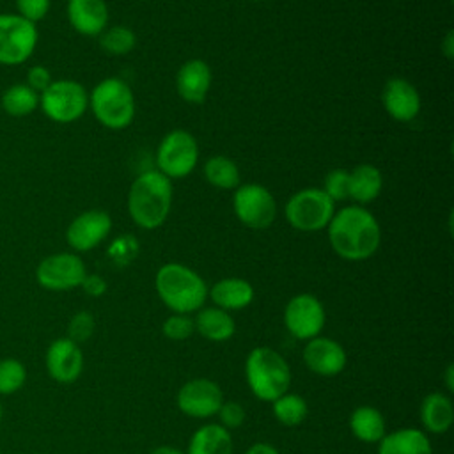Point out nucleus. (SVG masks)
I'll return each mask as SVG.
<instances>
[{"label": "nucleus", "mask_w": 454, "mask_h": 454, "mask_svg": "<svg viewBox=\"0 0 454 454\" xmlns=\"http://www.w3.org/2000/svg\"><path fill=\"white\" fill-rule=\"evenodd\" d=\"M326 231L332 250L346 261H365L376 254L381 243V227L376 216L358 204L335 211Z\"/></svg>", "instance_id": "1"}, {"label": "nucleus", "mask_w": 454, "mask_h": 454, "mask_svg": "<svg viewBox=\"0 0 454 454\" xmlns=\"http://www.w3.org/2000/svg\"><path fill=\"white\" fill-rule=\"evenodd\" d=\"M172 207V181L160 170H145L135 177L128 192V213L142 229H158Z\"/></svg>", "instance_id": "2"}, {"label": "nucleus", "mask_w": 454, "mask_h": 454, "mask_svg": "<svg viewBox=\"0 0 454 454\" xmlns=\"http://www.w3.org/2000/svg\"><path fill=\"white\" fill-rule=\"evenodd\" d=\"M154 287L165 307L176 314L197 312L207 300L204 278L181 262L160 266L154 277Z\"/></svg>", "instance_id": "3"}, {"label": "nucleus", "mask_w": 454, "mask_h": 454, "mask_svg": "<svg viewBox=\"0 0 454 454\" xmlns=\"http://www.w3.org/2000/svg\"><path fill=\"white\" fill-rule=\"evenodd\" d=\"M245 378L250 392L259 401L271 403L289 392L291 369L278 351L268 346H257L245 360Z\"/></svg>", "instance_id": "4"}, {"label": "nucleus", "mask_w": 454, "mask_h": 454, "mask_svg": "<svg viewBox=\"0 0 454 454\" xmlns=\"http://www.w3.org/2000/svg\"><path fill=\"white\" fill-rule=\"evenodd\" d=\"M89 108L101 126L122 129L128 128L135 117V98L124 80L108 76L89 92Z\"/></svg>", "instance_id": "5"}, {"label": "nucleus", "mask_w": 454, "mask_h": 454, "mask_svg": "<svg viewBox=\"0 0 454 454\" xmlns=\"http://www.w3.org/2000/svg\"><path fill=\"white\" fill-rule=\"evenodd\" d=\"M335 213V202L321 188H303L289 197L284 207L287 223L300 232L326 229Z\"/></svg>", "instance_id": "6"}, {"label": "nucleus", "mask_w": 454, "mask_h": 454, "mask_svg": "<svg viewBox=\"0 0 454 454\" xmlns=\"http://www.w3.org/2000/svg\"><path fill=\"white\" fill-rule=\"evenodd\" d=\"M39 108L50 121L57 124H71L89 108V92L76 80H53L39 94Z\"/></svg>", "instance_id": "7"}, {"label": "nucleus", "mask_w": 454, "mask_h": 454, "mask_svg": "<svg viewBox=\"0 0 454 454\" xmlns=\"http://www.w3.org/2000/svg\"><path fill=\"white\" fill-rule=\"evenodd\" d=\"M197 163L199 144L190 131L172 129L161 138L156 149V170H160L170 181L190 176Z\"/></svg>", "instance_id": "8"}, {"label": "nucleus", "mask_w": 454, "mask_h": 454, "mask_svg": "<svg viewBox=\"0 0 454 454\" xmlns=\"http://www.w3.org/2000/svg\"><path fill=\"white\" fill-rule=\"evenodd\" d=\"M39 41L35 23L16 12H0V64L20 66L27 62Z\"/></svg>", "instance_id": "9"}, {"label": "nucleus", "mask_w": 454, "mask_h": 454, "mask_svg": "<svg viewBox=\"0 0 454 454\" xmlns=\"http://www.w3.org/2000/svg\"><path fill=\"white\" fill-rule=\"evenodd\" d=\"M232 209L236 218L250 229H266L277 216L275 197L257 183H245L234 190Z\"/></svg>", "instance_id": "10"}, {"label": "nucleus", "mask_w": 454, "mask_h": 454, "mask_svg": "<svg viewBox=\"0 0 454 454\" xmlns=\"http://www.w3.org/2000/svg\"><path fill=\"white\" fill-rule=\"evenodd\" d=\"M85 275V262L74 252L50 254L35 268L37 284L48 291L76 289L82 286Z\"/></svg>", "instance_id": "11"}, {"label": "nucleus", "mask_w": 454, "mask_h": 454, "mask_svg": "<svg viewBox=\"0 0 454 454\" xmlns=\"http://www.w3.org/2000/svg\"><path fill=\"white\" fill-rule=\"evenodd\" d=\"M326 323V312L319 298L310 293L294 294L284 309V325L298 340L317 337Z\"/></svg>", "instance_id": "12"}, {"label": "nucleus", "mask_w": 454, "mask_h": 454, "mask_svg": "<svg viewBox=\"0 0 454 454\" xmlns=\"http://www.w3.org/2000/svg\"><path fill=\"white\" fill-rule=\"evenodd\" d=\"M223 401L220 385L209 378H193L186 381L176 397L179 411L192 419H209L216 415Z\"/></svg>", "instance_id": "13"}, {"label": "nucleus", "mask_w": 454, "mask_h": 454, "mask_svg": "<svg viewBox=\"0 0 454 454\" xmlns=\"http://www.w3.org/2000/svg\"><path fill=\"white\" fill-rule=\"evenodd\" d=\"M112 231V218L106 211L87 209L74 216L66 229V241L74 252H89L103 243Z\"/></svg>", "instance_id": "14"}, {"label": "nucleus", "mask_w": 454, "mask_h": 454, "mask_svg": "<svg viewBox=\"0 0 454 454\" xmlns=\"http://www.w3.org/2000/svg\"><path fill=\"white\" fill-rule=\"evenodd\" d=\"M44 364L51 380L69 385L76 381L83 371L82 348L67 337H59L48 346Z\"/></svg>", "instance_id": "15"}, {"label": "nucleus", "mask_w": 454, "mask_h": 454, "mask_svg": "<svg viewBox=\"0 0 454 454\" xmlns=\"http://www.w3.org/2000/svg\"><path fill=\"white\" fill-rule=\"evenodd\" d=\"M348 362L346 349L332 337H314L305 342L303 364L317 376H337L344 371Z\"/></svg>", "instance_id": "16"}, {"label": "nucleus", "mask_w": 454, "mask_h": 454, "mask_svg": "<svg viewBox=\"0 0 454 454\" xmlns=\"http://www.w3.org/2000/svg\"><path fill=\"white\" fill-rule=\"evenodd\" d=\"M381 103L385 112L397 122H410L420 112V94L417 87L401 76H392L385 82L381 90Z\"/></svg>", "instance_id": "17"}, {"label": "nucleus", "mask_w": 454, "mask_h": 454, "mask_svg": "<svg viewBox=\"0 0 454 454\" xmlns=\"http://www.w3.org/2000/svg\"><path fill=\"white\" fill-rule=\"evenodd\" d=\"M66 16L74 32L98 37L108 27V5L105 0H67Z\"/></svg>", "instance_id": "18"}, {"label": "nucleus", "mask_w": 454, "mask_h": 454, "mask_svg": "<svg viewBox=\"0 0 454 454\" xmlns=\"http://www.w3.org/2000/svg\"><path fill=\"white\" fill-rule=\"evenodd\" d=\"M213 83V73L206 60L190 59L177 69L176 90L186 103L199 105L206 99Z\"/></svg>", "instance_id": "19"}, {"label": "nucleus", "mask_w": 454, "mask_h": 454, "mask_svg": "<svg viewBox=\"0 0 454 454\" xmlns=\"http://www.w3.org/2000/svg\"><path fill=\"white\" fill-rule=\"evenodd\" d=\"M254 286L239 277L220 278L211 287H207V298H211L213 305L227 312L248 307L254 301Z\"/></svg>", "instance_id": "20"}, {"label": "nucleus", "mask_w": 454, "mask_h": 454, "mask_svg": "<svg viewBox=\"0 0 454 454\" xmlns=\"http://www.w3.org/2000/svg\"><path fill=\"white\" fill-rule=\"evenodd\" d=\"M378 454H433V445L424 429L401 427L378 442Z\"/></svg>", "instance_id": "21"}, {"label": "nucleus", "mask_w": 454, "mask_h": 454, "mask_svg": "<svg viewBox=\"0 0 454 454\" xmlns=\"http://www.w3.org/2000/svg\"><path fill=\"white\" fill-rule=\"evenodd\" d=\"M420 424L424 431L442 434L450 429L454 422V406L449 394L443 392H431L427 394L419 410Z\"/></svg>", "instance_id": "22"}, {"label": "nucleus", "mask_w": 454, "mask_h": 454, "mask_svg": "<svg viewBox=\"0 0 454 454\" xmlns=\"http://www.w3.org/2000/svg\"><path fill=\"white\" fill-rule=\"evenodd\" d=\"M383 190L381 170L372 163H360L349 170L348 177V199L358 206L369 204L380 197Z\"/></svg>", "instance_id": "23"}, {"label": "nucleus", "mask_w": 454, "mask_h": 454, "mask_svg": "<svg viewBox=\"0 0 454 454\" xmlns=\"http://www.w3.org/2000/svg\"><path fill=\"white\" fill-rule=\"evenodd\" d=\"M195 332L211 342H225L236 333V323L231 312L220 307H202L193 317Z\"/></svg>", "instance_id": "24"}, {"label": "nucleus", "mask_w": 454, "mask_h": 454, "mask_svg": "<svg viewBox=\"0 0 454 454\" xmlns=\"http://www.w3.org/2000/svg\"><path fill=\"white\" fill-rule=\"evenodd\" d=\"M349 429L356 440L364 443H378L387 433V422L378 408L362 404L351 411Z\"/></svg>", "instance_id": "25"}, {"label": "nucleus", "mask_w": 454, "mask_h": 454, "mask_svg": "<svg viewBox=\"0 0 454 454\" xmlns=\"http://www.w3.org/2000/svg\"><path fill=\"white\" fill-rule=\"evenodd\" d=\"M186 454H232V438L220 424H204L190 438Z\"/></svg>", "instance_id": "26"}, {"label": "nucleus", "mask_w": 454, "mask_h": 454, "mask_svg": "<svg viewBox=\"0 0 454 454\" xmlns=\"http://www.w3.org/2000/svg\"><path fill=\"white\" fill-rule=\"evenodd\" d=\"M204 177L206 181L220 190H236L241 184V174L236 161L229 156L218 154L211 156L204 163Z\"/></svg>", "instance_id": "27"}, {"label": "nucleus", "mask_w": 454, "mask_h": 454, "mask_svg": "<svg viewBox=\"0 0 454 454\" xmlns=\"http://www.w3.org/2000/svg\"><path fill=\"white\" fill-rule=\"evenodd\" d=\"M0 106L12 117L30 115L35 108H39V92L27 83H12L2 92Z\"/></svg>", "instance_id": "28"}, {"label": "nucleus", "mask_w": 454, "mask_h": 454, "mask_svg": "<svg viewBox=\"0 0 454 454\" xmlns=\"http://www.w3.org/2000/svg\"><path fill=\"white\" fill-rule=\"evenodd\" d=\"M273 417L286 427L300 426L309 413V404L300 394L286 392L275 401H271Z\"/></svg>", "instance_id": "29"}, {"label": "nucleus", "mask_w": 454, "mask_h": 454, "mask_svg": "<svg viewBox=\"0 0 454 454\" xmlns=\"http://www.w3.org/2000/svg\"><path fill=\"white\" fill-rule=\"evenodd\" d=\"M98 37H99V44H101L103 51L108 55H115V57L129 53L137 44L135 32L124 25L106 27Z\"/></svg>", "instance_id": "30"}, {"label": "nucleus", "mask_w": 454, "mask_h": 454, "mask_svg": "<svg viewBox=\"0 0 454 454\" xmlns=\"http://www.w3.org/2000/svg\"><path fill=\"white\" fill-rule=\"evenodd\" d=\"M27 381V369L18 358L0 360V395L18 392Z\"/></svg>", "instance_id": "31"}, {"label": "nucleus", "mask_w": 454, "mask_h": 454, "mask_svg": "<svg viewBox=\"0 0 454 454\" xmlns=\"http://www.w3.org/2000/svg\"><path fill=\"white\" fill-rule=\"evenodd\" d=\"M161 332L168 340H186L193 335L195 332V325H193V317H190V314H170L163 325H161Z\"/></svg>", "instance_id": "32"}, {"label": "nucleus", "mask_w": 454, "mask_h": 454, "mask_svg": "<svg viewBox=\"0 0 454 454\" xmlns=\"http://www.w3.org/2000/svg\"><path fill=\"white\" fill-rule=\"evenodd\" d=\"M106 254L117 264H129L138 254V241H137V238H133L129 234L117 236L110 243Z\"/></svg>", "instance_id": "33"}, {"label": "nucleus", "mask_w": 454, "mask_h": 454, "mask_svg": "<svg viewBox=\"0 0 454 454\" xmlns=\"http://www.w3.org/2000/svg\"><path fill=\"white\" fill-rule=\"evenodd\" d=\"M94 328H96L94 316L87 310H80L69 319L67 339H71L76 344H82L90 339V335L94 333Z\"/></svg>", "instance_id": "34"}, {"label": "nucleus", "mask_w": 454, "mask_h": 454, "mask_svg": "<svg viewBox=\"0 0 454 454\" xmlns=\"http://www.w3.org/2000/svg\"><path fill=\"white\" fill-rule=\"evenodd\" d=\"M348 177H349V170L346 168H333L325 176L323 181V192L333 200H344L348 199Z\"/></svg>", "instance_id": "35"}, {"label": "nucleus", "mask_w": 454, "mask_h": 454, "mask_svg": "<svg viewBox=\"0 0 454 454\" xmlns=\"http://www.w3.org/2000/svg\"><path fill=\"white\" fill-rule=\"evenodd\" d=\"M14 5H16V14H20L21 18L32 23H37L44 20L46 14L50 12L51 0H14Z\"/></svg>", "instance_id": "36"}, {"label": "nucleus", "mask_w": 454, "mask_h": 454, "mask_svg": "<svg viewBox=\"0 0 454 454\" xmlns=\"http://www.w3.org/2000/svg\"><path fill=\"white\" fill-rule=\"evenodd\" d=\"M216 415L220 419V426L227 431L236 429L245 422V408L236 401H223Z\"/></svg>", "instance_id": "37"}, {"label": "nucleus", "mask_w": 454, "mask_h": 454, "mask_svg": "<svg viewBox=\"0 0 454 454\" xmlns=\"http://www.w3.org/2000/svg\"><path fill=\"white\" fill-rule=\"evenodd\" d=\"M53 82V78H51V73H50V69L46 67V66H41V64H34V66H30L28 67V71H27V85L28 87H32L35 92H43L50 83Z\"/></svg>", "instance_id": "38"}, {"label": "nucleus", "mask_w": 454, "mask_h": 454, "mask_svg": "<svg viewBox=\"0 0 454 454\" xmlns=\"http://www.w3.org/2000/svg\"><path fill=\"white\" fill-rule=\"evenodd\" d=\"M80 287L83 289L85 294H89V296H92V298H99V296H103V294L106 293V287H108V286H106V280H105L101 275H96V273L89 275V273H87Z\"/></svg>", "instance_id": "39"}, {"label": "nucleus", "mask_w": 454, "mask_h": 454, "mask_svg": "<svg viewBox=\"0 0 454 454\" xmlns=\"http://www.w3.org/2000/svg\"><path fill=\"white\" fill-rule=\"evenodd\" d=\"M245 454H280L273 445H270V443H264V442H257V443H254V445H250L248 449H247V452Z\"/></svg>", "instance_id": "40"}, {"label": "nucleus", "mask_w": 454, "mask_h": 454, "mask_svg": "<svg viewBox=\"0 0 454 454\" xmlns=\"http://www.w3.org/2000/svg\"><path fill=\"white\" fill-rule=\"evenodd\" d=\"M442 51H443V55H445L449 60L454 57V32H452V30H449L447 35H445V39L442 41Z\"/></svg>", "instance_id": "41"}, {"label": "nucleus", "mask_w": 454, "mask_h": 454, "mask_svg": "<svg viewBox=\"0 0 454 454\" xmlns=\"http://www.w3.org/2000/svg\"><path fill=\"white\" fill-rule=\"evenodd\" d=\"M445 385H447L449 392L454 390V365L452 364H449L445 369Z\"/></svg>", "instance_id": "42"}, {"label": "nucleus", "mask_w": 454, "mask_h": 454, "mask_svg": "<svg viewBox=\"0 0 454 454\" xmlns=\"http://www.w3.org/2000/svg\"><path fill=\"white\" fill-rule=\"evenodd\" d=\"M151 454H184V452L172 445H161V447H156Z\"/></svg>", "instance_id": "43"}, {"label": "nucleus", "mask_w": 454, "mask_h": 454, "mask_svg": "<svg viewBox=\"0 0 454 454\" xmlns=\"http://www.w3.org/2000/svg\"><path fill=\"white\" fill-rule=\"evenodd\" d=\"M0 422H2V401H0Z\"/></svg>", "instance_id": "44"}, {"label": "nucleus", "mask_w": 454, "mask_h": 454, "mask_svg": "<svg viewBox=\"0 0 454 454\" xmlns=\"http://www.w3.org/2000/svg\"><path fill=\"white\" fill-rule=\"evenodd\" d=\"M254 2H262V0H254Z\"/></svg>", "instance_id": "45"}]
</instances>
